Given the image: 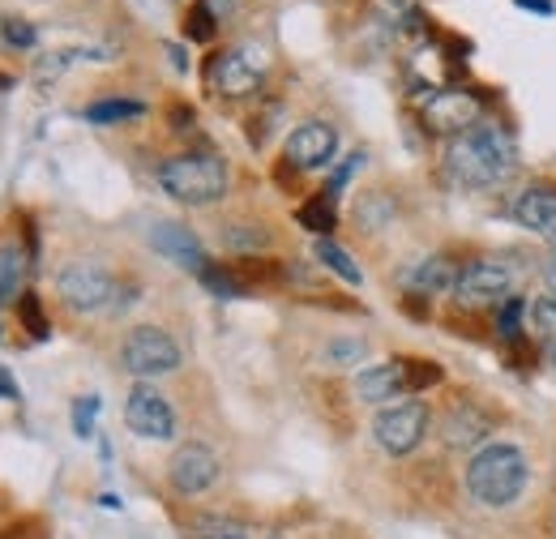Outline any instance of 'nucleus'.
Returning <instances> with one entry per match:
<instances>
[{"mask_svg":"<svg viewBox=\"0 0 556 539\" xmlns=\"http://www.w3.org/2000/svg\"><path fill=\"white\" fill-rule=\"evenodd\" d=\"M518 167L514 137L496 125H471L450 137L445 146V172L458 189H492Z\"/></svg>","mask_w":556,"mask_h":539,"instance_id":"obj_1","label":"nucleus"},{"mask_svg":"<svg viewBox=\"0 0 556 539\" xmlns=\"http://www.w3.org/2000/svg\"><path fill=\"white\" fill-rule=\"evenodd\" d=\"M467 488L471 497L488 505V510H501V505H514L527 488V459L518 446L509 441H492L484 446L471 463H467Z\"/></svg>","mask_w":556,"mask_h":539,"instance_id":"obj_2","label":"nucleus"},{"mask_svg":"<svg viewBox=\"0 0 556 539\" xmlns=\"http://www.w3.org/2000/svg\"><path fill=\"white\" fill-rule=\"evenodd\" d=\"M159 189L180 205H214L227 193V163L206 150L176 154L159 163Z\"/></svg>","mask_w":556,"mask_h":539,"instance_id":"obj_3","label":"nucleus"},{"mask_svg":"<svg viewBox=\"0 0 556 539\" xmlns=\"http://www.w3.org/2000/svg\"><path fill=\"white\" fill-rule=\"evenodd\" d=\"M266 48H257V43H236V48H227V52H218L206 68V82L214 95H227V99H244V95H253L257 86H262V77H266Z\"/></svg>","mask_w":556,"mask_h":539,"instance_id":"obj_4","label":"nucleus"},{"mask_svg":"<svg viewBox=\"0 0 556 539\" xmlns=\"http://www.w3.org/2000/svg\"><path fill=\"white\" fill-rule=\"evenodd\" d=\"M121 364L138 381L167 377V373L180 368V347H176V338L167 335V330H159V326H138V330H129L125 347H121Z\"/></svg>","mask_w":556,"mask_h":539,"instance_id":"obj_5","label":"nucleus"},{"mask_svg":"<svg viewBox=\"0 0 556 539\" xmlns=\"http://www.w3.org/2000/svg\"><path fill=\"white\" fill-rule=\"evenodd\" d=\"M372 437H377V446H381L386 454H394V459L419 450V441L428 437V403H419V399H399V403L381 406L377 419H372Z\"/></svg>","mask_w":556,"mask_h":539,"instance_id":"obj_6","label":"nucleus"},{"mask_svg":"<svg viewBox=\"0 0 556 539\" xmlns=\"http://www.w3.org/2000/svg\"><path fill=\"white\" fill-rule=\"evenodd\" d=\"M56 291L73 313H103L121 296V283L94 262H70L56 274Z\"/></svg>","mask_w":556,"mask_h":539,"instance_id":"obj_7","label":"nucleus"},{"mask_svg":"<svg viewBox=\"0 0 556 539\" xmlns=\"http://www.w3.org/2000/svg\"><path fill=\"white\" fill-rule=\"evenodd\" d=\"M514 296V270L505 262L480 258L471 266H463L458 283H454V300L463 309H488V304H505Z\"/></svg>","mask_w":556,"mask_h":539,"instance_id":"obj_8","label":"nucleus"},{"mask_svg":"<svg viewBox=\"0 0 556 539\" xmlns=\"http://www.w3.org/2000/svg\"><path fill=\"white\" fill-rule=\"evenodd\" d=\"M125 424L138 437H146V441H172L176 437V411H172V403L154 386H146V381H138L129 390V399H125Z\"/></svg>","mask_w":556,"mask_h":539,"instance_id":"obj_9","label":"nucleus"},{"mask_svg":"<svg viewBox=\"0 0 556 539\" xmlns=\"http://www.w3.org/2000/svg\"><path fill=\"white\" fill-rule=\"evenodd\" d=\"M218 454L206 450V446H198V441H189V446H180L176 454H172V463H167V479H172V488L180 492V497H202L206 488L218 484Z\"/></svg>","mask_w":556,"mask_h":539,"instance_id":"obj_10","label":"nucleus"},{"mask_svg":"<svg viewBox=\"0 0 556 539\" xmlns=\"http://www.w3.org/2000/svg\"><path fill=\"white\" fill-rule=\"evenodd\" d=\"M339 154V129L326 121H304L287 137V163L300 172H317Z\"/></svg>","mask_w":556,"mask_h":539,"instance_id":"obj_11","label":"nucleus"},{"mask_svg":"<svg viewBox=\"0 0 556 539\" xmlns=\"http://www.w3.org/2000/svg\"><path fill=\"white\" fill-rule=\"evenodd\" d=\"M150 249H154L159 258L176 262L180 270H189V274H202V270L210 266L206 245H202L198 231H189L185 223H154V227H150Z\"/></svg>","mask_w":556,"mask_h":539,"instance_id":"obj_12","label":"nucleus"},{"mask_svg":"<svg viewBox=\"0 0 556 539\" xmlns=\"http://www.w3.org/2000/svg\"><path fill=\"white\" fill-rule=\"evenodd\" d=\"M514 218H518L527 231H535V236H544L548 245H556V185L553 180H540V185L522 189L518 202H514Z\"/></svg>","mask_w":556,"mask_h":539,"instance_id":"obj_13","label":"nucleus"},{"mask_svg":"<svg viewBox=\"0 0 556 539\" xmlns=\"http://www.w3.org/2000/svg\"><path fill=\"white\" fill-rule=\"evenodd\" d=\"M355 394L364 403H399L407 399V368L403 360H386V364H368L355 373Z\"/></svg>","mask_w":556,"mask_h":539,"instance_id":"obj_14","label":"nucleus"},{"mask_svg":"<svg viewBox=\"0 0 556 539\" xmlns=\"http://www.w3.org/2000/svg\"><path fill=\"white\" fill-rule=\"evenodd\" d=\"M428 125H432V134H463V129H471L476 125V116H480V103L471 99V95H463V90H445V95H437L432 90V99H428Z\"/></svg>","mask_w":556,"mask_h":539,"instance_id":"obj_15","label":"nucleus"},{"mask_svg":"<svg viewBox=\"0 0 556 539\" xmlns=\"http://www.w3.org/2000/svg\"><path fill=\"white\" fill-rule=\"evenodd\" d=\"M458 274H463V266H454L445 253H437V258H424V262L403 270V287L416 296H437V291H454Z\"/></svg>","mask_w":556,"mask_h":539,"instance_id":"obj_16","label":"nucleus"},{"mask_svg":"<svg viewBox=\"0 0 556 539\" xmlns=\"http://www.w3.org/2000/svg\"><path fill=\"white\" fill-rule=\"evenodd\" d=\"M441 433H445V441L454 446V450H467V446H480L488 437V424L484 415L476 411V406L458 403L450 415H445V424H441Z\"/></svg>","mask_w":556,"mask_h":539,"instance_id":"obj_17","label":"nucleus"},{"mask_svg":"<svg viewBox=\"0 0 556 539\" xmlns=\"http://www.w3.org/2000/svg\"><path fill=\"white\" fill-rule=\"evenodd\" d=\"M527 322H531V335L540 338L544 360L556 368V296L531 300V304H527Z\"/></svg>","mask_w":556,"mask_h":539,"instance_id":"obj_18","label":"nucleus"},{"mask_svg":"<svg viewBox=\"0 0 556 539\" xmlns=\"http://www.w3.org/2000/svg\"><path fill=\"white\" fill-rule=\"evenodd\" d=\"M295 223L304 231H313L317 240H330V231L339 227V210H334V198L321 193V198H308V202L295 210Z\"/></svg>","mask_w":556,"mask_h":539,"instance_id":"obj_19","label":"nucleus"},{"mask_svg":"<svg viewBox=\"0 0 556 539\" xmlns=\"http://www.w3.org/2000/svg\"><path fill=\"white\" fill-rule=\"evenodd\" d=\"M313 253H317V262H321V266L330 270V274H339L343 283H351V287H359V283H364V270L355 266V258H351L348 249H339L334 240H317V249H313Z\"/></svg>","mask_w":556,"mask_h":539,"instance_id":"obj_20","label":"nucleus"},{"mask_svg":"<svg viewBox=\"0 0 556 539\" xmlns=\"http://www.w3.org/2000/svg\"><path fill=\"white\" fill-rule=\"evenodd\" d=\"M141 112H146V103H138V99H99L81 116L90 125H116V121H138Z\"/></svg>","mask_w":556,"mask_h":539,"instance_id":"obj_21","label":"nucleus"},{"mask_svg":"<svg viewBox=\"0 0 556 539\" xmlns=\"http://www.w3.org/2000/svg\"><path fill=\"white\" fill-rule=\"evenodd\" d=\"M522 322H527V300L509 296V300L501 304V313H496V335H501L505 347H514V342H522V338H527Z\"/></svg>","mask_w":556,"mask_h":539,"instance_id":"obj_22","label":"nucleus"},{"mask_svg":"<svg viewBox=\"0 0 556 539\" xmlns=\"http://www.w3.org/2000/svg\"><path fill=\"white\" fill-rule=\"evenodd\" d=\"M198 278L206 283V291H214L218 300H240V296H244V278H240L231 266H214V262H210Z\"/></svg>","mask_w":556,"mask_h":539,"instance_id":"obj_23","label":"nucleus"},{"mask_svg":"<svg viewBox=\"0 0 556 539\" xmlns=\"http://www.w3.org/2000/svg\"><path fill=\"white\" fill-rule=\"evenodd\" d=\"M17 322L26 326V335L39 338V342L52 335V322H48V313H43V304H39L35 291H22V300H17Z\"/></svg>","mask_w":556,"mask_h":539,"instance_id":"obj_24","label":"nucleus"},{"mask_svg":"<svg viewBox=\"0 0 556 539\" xmlns=\"http://www.w3.org/2000/svg\"><path fill=\"white\" fill-rule=\"evenodd\" d=\"M364 355H368V342H364V338H334V342L326 347V360L339 364V368L364 364Z\"/></svg>","mask_w":556,"mask_h":539,"instance_id":"obj_25","label":"nucleus"},{"mask_svg":"<svg viewBox=\"0 0 556 539\" xmlns=\"http://www.w3.org/2000/svg\"><path fill=\"white\" fill-rule=\"evenodd\" d=\"M214 26H218V17L198 0V4L189 9V17H185V35H189L193 43H210V39H214Z\"/></svg>","mask_w":556,"mask_h":539,"instance_id":"obj_26","label":"nucleus"},{"mask_svg":"<svg viewBox=\"0 0 556 539\" xmlns=\"http://www.w3.org/2000/svg\"><path fill=\"white\" fill-rule=\"evenodd\" d=\"M403 368H407V390H428L441 381V364L432 360H403Z\"/></svg>","mask_w":556,"mask_h":539,"instance_id":"obj_27","label":"nucleus"},{"mask_svg":"<svg viewBox=\"0 0 556 539\" xmlns=\"http://www.w3.org/2000/svg\"><path fill=\"white\" fill-rule=\"evenodd\" d=\"M22 283V253L17 249H0V300L13 296Z\"/></svg>","mask_w":556,"mask_h":539,"instance_id":"obj_28","label":"nucleus"},{"mask_svg":"<svg viewBox=\"0 0 556 539\" xmlns=\"http://www.w3.org/2000/svg\"><path fill=\"white\" fill-rule=\"evenodd\" d=\"M94 419H99V399L94 394H86V399L73 403V433L77 437H90L94 433Z\"/></svg>","mask_w":556,"mask_h":539,"instance_id":"obj_29","label":"nucleus"},{"mask_svg":"<svg viewBox=\"0 0 556 539\" xmlns=\"http://www.w3.org/2000/svg\"><path fill=\"white\" fill-rule=\"evenodd\" d=\"M0 35H4V43H9V48H35V39H39V35H35V26H30V22H22V17H4V30H0Z\"/></svg>","mask_w":556,"mask_h":539,"instance_id":"obj_30","label":"nucleus"},{"mask_svg":"<svg viewBox=\"0 0 556 539\" xmlns=\"http://www.w3.org/2000/svg\"><path fill=\"white\" fill-rule=\"evenodd\" d=\"M266 231L262 227H231L227 231V249H266Z\"/></svg>","mask_w":556,"mask_h":539,"instance_id":"obj_31","label":"nucleus"},{"mask_svg":"<svg viewBox=\"0 0 556 539\" xmlns=\"http://www.w3.org/2000/svg\"><path fill=\"white\" fill-rule=\"evenodd\" d=\"M359 167H364V154H351V159H343V167H339V172L330 176V189H326V193L334 198V193H339V189L348 185V180L355 176V172H359Z\"/></svg>","mask_w":556,"mask_h":539,"instance_id":"obj_32","label":"nucleus"},{"mask_svg":"<svg viewBox=\"0 0 556 539\" xmlns=\"http://www.w3.org/2000/svg\"><path fill=\"white\" fill-rule=\"evenodd\" d=\"M390 17H416V0H377Z\"/></svg>","mask_w":556,"mask_h":539,"instance_id":"obj_33","label":"nucleus"},{"mask_svg":"<svg viewBox=\"0 0 556 539\" xmlns=\"http://www.w3.org/2000/svg\"><path fill=\"white\" fill-rule=\"evenodd\" d=\"M202 4H206L218 22H223V17H231V13H236V4H240V0H202Z\"/></svg>","mask_w":556,"mask_h":539,"instance_id":"obj_34","label":"nucleus"},{"mask_svg":"<svg viewBox=\"0 0 556 539\" xmlns=\"http://www.w3.org/2000/svg\"><path fill=\"white\" fill-rule=\"evenodd\" d=\"M0 399H13L17 403V386H13V377L4 368H0Z\"/></svg>","mask_w":556,"mask_h":539,"instance_id":"obj_35","label":"nucleus"},{"mask_svg":"<svg viewBox=\"0 0 556 539\" xmlns=\"http://www.w3.org/2000/svg\"><path fill=\"white\" fill-rule=\"evenodd\" d=\"M518 9H531V13H553V0H518Z\"/></svg>","mask_w":556,"mask_h":539,"instance_id":"obj_36","label":"nucleus"},{"mask_svg":"<svg viewBox=\"0 0 556 539\" xmlns=\"http://www.w3.org/2000/svg\"><path fill=\"white\" fill-rule=\"evenodd\" d=\"M167 57H172V65L180 68V73H185V68H189V61H185V52H180V48H176V43H167Z\"/></svg>","mask_w":556,"mask_h":539,"instance_id":"obj_37","label":"nucleus"},{"mask_svg":"<svg viewBox=\"0 0 556 539\" xmlns=\"http://www.w3.org/2000/svg\"><path fill=\"white\" fill-rule=\"evenodd\" d=\"M544 283H548V291L556 296V258L548 262V266H544Z\"/></svg>","mask_w":556,"mask_h":539,"instance_id":"obj_38","label":"nucleus"},{"mask_svg":"<svg viewBox=\"0 0 556 539\" xmlns=\"http://www.w3.org/2000/svg\"><path fill=\"white\" fill-rule=\"evenodd\" d=\"M553 523H556V514H553Z\"/></svg>","mask_w":556,"mask_h":539,"instance_id":"obj_39","label":"nucleus"}]
</instances>
